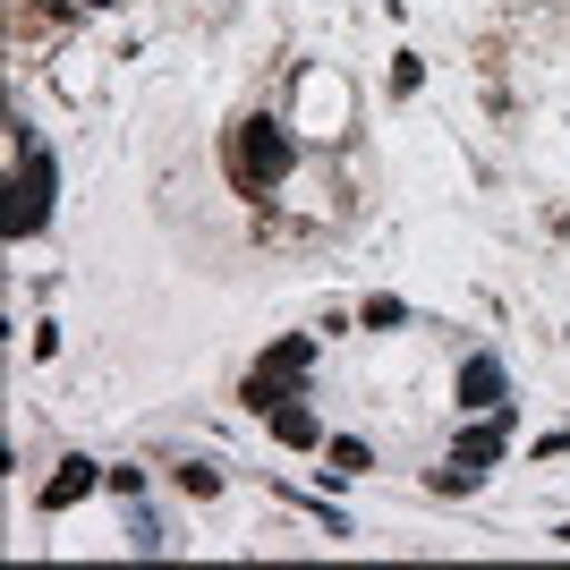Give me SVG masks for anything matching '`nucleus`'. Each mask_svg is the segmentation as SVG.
<instances>
[{"mask_svg": "<svg viewBox=\"0 0 570 570\" xmlns=\"http://www.w3.org/2000/svg\"><path fill=\"white\" fill-rule=\"evenodd\" d=\"M307 366H315V333H289L282 350H264L256 366H247V383H238V401L273 417L282 401H298V383H307Z\"/></svg>", "mask_w": 570, "mask_h": 570, "instance_id": "f03ea898", "label": "nucleus"}, {"mask_svg": "<svg viewBox=\"0 0 570 570\" xmlns=\"http://www.w3.org/2000/svg\"><path fill=\"white\" fill-rule=\"evenodd\" d=\"M77 9H102V0H77Z\"/></svg>", "mask_w": 570, "mask_h": 570, "instance_id": "6e6552de", "label": "nucleus"}, {"mask_svg": "<svg viewBox=\"0 0 570 570\" xmlns=\"http://www.w3.org/2000/svg\"><path fill=\"white\" fill-rule=\"evenodd\" d=\"M460 409H502V357H469L460 366Z\"/></svg>", "mask_w": 570, "mask_h": 570, "instance_id": "39448f33", "label": "nucleus"}, {"mask_svg": "<svg viewBox=\"0 0 570 570\" xmlns=\"http://www.w3.org/2000/svg\"><path fill=\"white\" fill-rule=\"evenodd\" d=\"M43 196H51V163L18 137V205H9V238H26L35 222H43Z\"/></svg>", "mask_w": 570, "mask_h": 570, "instance_id": "7ed1b4c3", "label": "nucleus"}, {"mask_svg": "<svg viewBox=\"0 0 570 570\" xmlns=\"http://www.w3.org/2000/svg\"><path fill=\"white\" fill-rule=\"evenodd\" d=\"M95 460H60V469H51V485H43V511H69V502H86L95 494Z\"/></svg>", "mask_w": 570, "mask_h": 570, "instance_id": "20e7f679", "label": "nucleus"}, {"mask_svg": "<svg viewBox=\"0 0 570 570\" xmlns=\"http://www.w3.org/2000/svg\"><path fill=\"white\" fill-rule=\"evenodd\" d=\"M273 434H282L289 452H307V443H315V409H298V401H282V409H273Z\"/></svg>", "mask_w": 570, "mask_h": 570, "instance_id": "423d86ee", "label": "nucleus"}, {"mask_svg": "<svg viewBox=\"0 0 570 570\" xmlns=\"http://www.w3.org/2000/svg\"><path fill=\"white\" fill-rule=\"evenodd\" d=\"M222 163H230V188L238 196H273L289 179V137L273 119H238L230 145H222Z\"/></svg>", "mask_w": 570, "mask_h": 570, "instance_id": "f257e3e1", "label": "nucleus"}, {"mask_svg": "<svg viewBox=\"0 0 570 570\" xmlns=\"http://www.w3.org/2000/svg\"><path fill=\"white\" fill-rule=\"evenodd\" d=\"M333 476H366V443H357V434L333 443Z\"/></svg>", "mask_w": 570, "mask_h": 570, "instance_id": "0eeeda50", "label": "nucleus"}, {"mask_svg": "<svg viewBox=\"0 0 570 570\" xmlns=\"http://www.w3.org/2000/svg\"><path fill=\"white\" fill-rule=\"evenodd\" d=\"M562 546H570V528H562Z\"/></svg>", "mask_w": 570, "mask_h": 570, "instance_id": "1a4fd4ad", "label": "nucleus"}]
</instances>
